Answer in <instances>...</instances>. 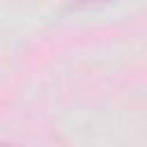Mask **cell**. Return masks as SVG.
I'll list each match as a JSON object with an SVG mask.
<instances>
[{"label":"cell","mask_w":147,"mask_h":147,"mask_svg":"<svg viewBox=\"0 0 147 147\" xmlns=\"http://www.w3.org/2000/svg\"><path fill=\"white\" fill-rule=\"evenodd\" d=\"M115 0H69L64 5V11H92L99 7H106Z\"/></svg>","instance_id":"cell-1"}]
</instances>
